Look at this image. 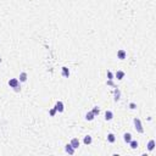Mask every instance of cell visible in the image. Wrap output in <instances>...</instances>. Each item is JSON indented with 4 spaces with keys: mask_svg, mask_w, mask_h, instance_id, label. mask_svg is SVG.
Listing matches in <instances>:
<instances>
[{
    "mask_svg": "<svg viewBox=\"0 0 156 156\" xmlns=\"http://www.w3.org/2000/svg\"><path fill=\"white\" fill-rule=\"evenodd\" d=\"M107 142L109 143H115L116 142V137H115V134H112V133H109V134H107Z\"/></svg>",
    "mask_w": 156,
    "mask_h": 156,
    "instance_id": "15",
    "label": "cell"
},
{
    "mask_svg": "<svg viewBox=\"0 0 156 156\" xmlns=\"http://www.w3.org/2000/svg\"><path fill=\"white\" fill-rule=\"evenodd\" d=\"M129 145H130L132 149H137V148H138V142H137V140H130V142H129Z\"/></svg>",
    "mask_w": 156,
    "mask_h": 156,
    "instance_id": "17",
    "label": "cell"
},
{
    "mask_svg": "<svg viewBox=\"0 0 156 156\" xmlns=\"http://www.w3.org/2000/svg\"><path fill=\"white\" fill-rule=\"evenodd\" d=\"M65 150H66V153H67V154H70V155H73V154H74V150H76V149H74V148L72 146L71 144H67V145L65 146Z\"/></svg>",
    "mask_w": 156,
    "mask_h": 156,
    "instance_id": "5",
    "label": "cell"
},
{
    "mask_svg": "<svg viewBox=\"0 0 156 156\" xmlns=\"http://www.w3.org/2000/svg\"><path fill=\"white\" fill-rule=\"evenodd\" d=\"M62 76L65 78H68L70 77V70L67 67H62Z\"/></svg>",
    "mask_w": 156,
    "mask_h": 156,
    "instance_id": "14",
    "label": "cell"
},
{
    "mask_svg": "<svg viewBox=\"0 0 156 156\" xmlns=\"http://www.w3.org/2000/svg\"><path fill=\"white\" fill-rule=\"evenodd\" d=\"M107 79H114V73L111 71H107Z\"/></svg>",
    "mask_w": 156,
    "mask_h": 156,
    "instance_id": "20",
    "label": "cell"
},
{
    "mask_svg": "<svg viewBox=\"0 0 156 156\" xmlns=\"http://www.w3.org/2000/svg\"><path fill=\"white\" fill-rule=\"evenodd\" d=\"M129 107H130L132 110H134V109H137V105H135L134 102H130V104H129Z\"/></svg>",
    "mask_w": 156,
    "mask_h": 156,
    "instance_id": "21",
    "label": "cell"
},
{
    "mask_svg": "<svg viewBox=\"0 0 156 156\" xmlns=\"http://www.w3.org/2000/svg\"><path fill=\"white\" fill-rule=\"evenodd\" d=\"M154 149H155V140L151 139L150 142L148 143V150H149V151H153Z\"/></svg>",
    "mask_w": 156,
    "mask_h": 156,
    "instance_id": "11",
    "label": "cell"
},
{
    "mask_svg": "<svg viewBox=\"0 0 156 156\" xmlns=\"http://www.w3.org/2000/svg\"><path fill=\"white\" fill-rule=\"evenodd\" d=\"M55 110H56L57 112H63L65 106H63V102H62V101H57L56 104H55Z\"/></svg>",
    "mask_w": 156,
    "mask_h": 156,
    "instance_id": "3",
    "label": "cell"
},
{
    "mask_svg": "<svg viewBox=\"0 0 156 156\" xmlns=\"http://www.w3.org/2000/svg\"><path fill=\"white\" fill-rule=\"evenodd\" d=\"M70 144H71V145L73 146V148H74V149H78V148H79V144H81V143H79V140H78V138H73Z\"/></svg>",
    "mask_w": 156,
    "mask_h": 156,
    "instance_id": "7",
    "label": "cell"
},
{
    "mask_svg": "<svg viewBox=\"0 0 156 156\" xmlns=\"http://www.w3.org/2000/svg\"><path fill=\"white\" fill-rule=\"evenodd\" d=\"M125 74H126V73H125L123 71H117L116 73H115V77H116L118 81H121V79L125 78Z\"/></svg>",
    "mask_w": 156,
    "mask_h": 156,
    "instance_id": "8",
    "label": "cell"
},
{
    "mask_svg": "<svg viewBox=\"0 0 156 156\" xmlns=\"http://www.w3.org/2000/svg\"><path fill=\"white\" fill-rule=\"evenodd\" d=\"M114 118V112L112 111H106L105 112V120L106 121H111Z\"/></svg>",
    "mask_w": 156,
    "mask_h": 156,
    "instance_id": "9",
    "label": "cell"
},
{
    "mask_svg": "<svg viewBox=\"0 0 156 156\" xmlns=\"http://www.w3.org/2000/svg\"><path fill=\"white\" fill-rule=\"evenodd\" d=\"M92 142H93V139H92V137H90V135H85L84 139H83V143H84L85 145H90Z\"/></svg>",
    "mask_w": 156,
    "mask_h": 156,
    "instance_id": "13",
    "label": "cell"
},
{
    "mask_svg": "<svg viewBox=\"0 0 156 156\" xmlns=\"http://www.w3.org/2000/svg\"><path fill=\"white\" fill-rule=\"evenodd\" d=\"M7 83L10 85V88H16V87L20 85V81H18L17 78H11V79H9Z\"/></svg>",
    "mask_w": 156,
    "mask_h": 156,
    "instance_id": "2",
    "label": "cell"
},
{
    "mask_svg": "<svg viewBox=\"0 0 156 156\" xmlns=\"http://www.w3.org/2000/svg\"><path fill=\"white\" fill-rule=\"evenodd\" d=\"M92 111H93V114L95 115V116H98V115L100 114V110H99V107H98V106H95V107H94Z\"/></svg>",
    "mask_w": 156,
    "mask_h": 156,
    "instance_id": "18",
    "label": "cell"
},
{
    "mask_svg": "<svg viewBox=\"0 0 156 156\" xmlns=\"http://www.w3.org/2000/svg\"><path fill=\"white\" fill-rule=\"evenodd\" d=\"M107 85H112V87H115L114 82H112V79H109V81H107Z\"/></svg>",
    "mask_w": 156,
    "mask_h": 156,
    "instance_id": "22",
    "label": "cell"
},
{
    "mask_svg": "<svg viewBox=\"0 0 156 156\" xmlns=\"http://www.w3.org/2000/svg\"><path fill=\"white\" fill-rule=\"evenodd\" d=\"M85 118H87V121H93V120L95 118V115L93 114V111H89V112H87V115H85Z\"/></svg>",
    "mask_w": 156,
    "mask_h": 156,
    "instance_id": "12",
    "label": "cell"
},
{
    "mask_svg": "<svg viewBox=\"0 0 156 156\" xmlns=\"http://www.w3.org/2000/svg\"><path fill=\"white\" fill-rule=\"evenodd\" d=\"M134 126H135V129L138 133H144V129H143V126H142V122L139 118H134Z\"/></svg>",
    "mask_w": 156,
    "mask_h": 156,
    "instance_id": "1",
    "label": "cell"
},
{
    "mask_svg": "<svg viewBox=\"0 0 156 156\" xmlns=\"http://www.w3.org/2000/svg\"><path fill=\"white\" fill-rule=\"evenodd\" d=\"M123 139H125V142L128 143L129 144V142L132 140V134L130 133H125V135H123Z\"/></svg>",
    "mask_w": 156,
    "mask_h": 156,
    "instance_id": "16",
    "label": "cell"
},
{
    "mask_svg": "<svg viewBox=\"0 0 156 156\" xmlns=\"http://www.w3.org/2000/svg\"><path fill=\"white\" fill-rule=\"evenodd\" d=\"M15 92H20L21 90V85H18V87H16V88H14Z\"/></svg>",
    "mask_w": 156,
    "mask_h": 156,
    "instance_id": "23",
    "label": "cell"
},
{
    "mask_svg": "<svg viewBox=\"0 0 156 156\" xmlns=\"http://www.w3.org/2000/svg\"><path fill=\"white\" fill-rule=\"evenodd\" d=\"M114 94H115V101H118L121 99V90L118 88L115 87V90H114Z\"/></svg>",
    "mask_w": 156,
    "mask_h": 156,
    "instance_id": "6",
    "label": "cell"
},
{
    "mask_svg": "<svg viewBox=\"0 0 156 156\" xmlns=\"http://www.w3.org/2000/svg\"><path fill=\"white\" fill-rule=\"evenodd\" d=\"M127 57V53L123 50V49H120L118 51H117V59H120V60H125Z\"/></svg>",
    "mask_w": 156,
    "mask_h": 156,
    "instance_id": "4",
    "label": "cell"
},
{
    "mask_svg": "<svg viewBox=\"0 0 156 156\" xmlns=\"http://www.w3.org/2000/svg\"><path fill=\"white\" fill-rule=\"evenodd\" d=\"M27 78H28V76H27V73L26 72H21L20 73V82H26L27 81Z\"/></svg>",
    "mask_w": 156,
    "mask_h": 156,
    "instance_id": "10",
    "label": "cell"
},
{
    "mask_svg": "<svg viewBox=\"0 0 156 156\" xmlns=\"http://www.w3.org/2000/svg\"><path fill=\"white\" fill-rule=\"evenodd\" d=\"M56 110H55V107H54V109H51V110H50V111H49V114H50V116H51V117H54V116H55V115H56Z\"/></svg>",
    "mask_w": 156,
    "mask_h": 156,
    "instance_id": "19",
    "label": "cell"
}]
</instances>
